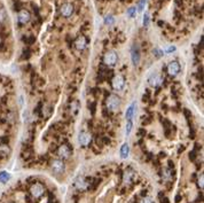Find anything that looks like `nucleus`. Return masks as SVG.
<instances>
[{"label":"nucleus","mask_w":204,"mask_h":203,"mask_svg":"<svg viewBox=\"0 0 204 203\" xmlns=\"http://www.w3.org/2000/svg\"><path fill=\"white\" fill-rule=\"evenodd\" d=\"M107 106H108V109H109V110L117 111L119 109V106H120V99H119L117 95H110V96L108 98Z\"/></svg>","instance_id":"f257e3e1"},{"label":"nucleus","mask_w":204,"mask_h":203,"mask_svg":"<svg viewBox=\"0 0 204 203\" xmlns=\"http://www.w3.org/2000/svg\"><path fill=\"white\" fill-rule=\"evenodd\" d=\"M44 192H45V188H44V186L41 184H33L31 186V188H30V194H31V196L33 199L41 197Z\"/></svg>","instance_id":"f03ea898"},{"label":"nucleus","mask_w":204,"mask_h":203,"mask_svg":"<svg viewBox=\"0 0 204 203\" xmlns=\"http://www.w3.org/2000/svg\"><path fill=\"white\" fill-rule=\"evenodd\" d=\"M117 60H118V56H117V54H116L113 51L107 52L104 57H103V62H104L107 66H109V67L115 66V64L117 63Z\"/></svg>","instance_id":"7ed1b4c3"},{"label":"nucleus","mask_w":204,"mask_h":203,"mask_svg":"<svg viewBox=\"0 0 204 203\" xmlns=\"http://www.w3.org/2000/svg\"><path fill=\"white\" fill-rule=\"evenodd\" d=\"M51 167L53 170V172H55L56 174H61L64 172V169H65V165L63 163L62 160H54L51 164Z\"/></svg>","instance_id":"20e7f679"},{"label":"nucleus","mask_w":204,"mask_h":203,"mask_svg":"<svg viewBox=\"0 0 204 203\" xmlns=\"http://www.w3.org/2000/svg\"><path fill=\"white\" fill-rule=\"evenodd\" d=\"M57 155L60 156V158L67 160L71 155V149H70V147L68 145H62V146H60L58 149H57Z\"/></svg>","instance_id":"39448f33"},{"label":"nucleus","mask_w":204,"mask_h":203,"mask_svg":"<svg viewBox=\"0 0 204 203\" xmlns=\"http://www.w3.org/2000/svg\"><path fill=\"white\" fill-rule=\"evenodd\" d=\"M90 180H91V179H90ZM90 180H86L85 178L79 177V178H77L76 181H74V187H76L77 189H79V190H85V189H87V188L90 187Z\"/></svg>","instance_id":"423d86ee"},{"label":"nucleus","mask_w":204,"mask_h":203,"mask_svg":"<svg viewBox=\"0 0 204 203\" xmlns=\"http://www.w3.org/2000/svg\"><path fill=\"white\" fill-rule=\"evenodd\" d=\"M179 71H180V64L177 61H172V62L168 63V66H167V73H168L170 76L174 77V76H177V75L179 74Z\"/></svg>","instance_id":"0eeeda50"},{"label":"nucleus","mask_w":204,"mask_h":203,"mask_svg":"<svg viewBox=\"0 0 204 203\" xmlns=\"http://www.w3.org/2000/svg\"><path fill=\"white\" fill-rule=\"evenodd\" d=\"M124 85H125L124 77H122V76H115L113 77V79H112V87L115 90L120 91V90H123Z\"/></svg>","instance_id":"6e6552de"},{"label":"nucleus","mask_w":204,"mask_h":203,"mask_svg":"<svg viewBox=\"0 0 204 203\" xmlns=\"http://www.w3.org/2000/svg\"><path fill=\"white\" fill-rule=\"evenodd\" d=\"M74 13V6L69 2H65L61 6V14L64 16V17H69L71 16Z\"/></svg>","instance_id":"1a4fd4ad"},{"label":"nucleus","mask_w":204,"mask_h":203,"mask_svg":"<svg viewBox=\"0 0 204 203\" xmlns=\"http://www.w3.org/2000/svg\"><path fill=\"white\" fill-rule=\"evenodd\" d=\"M78 140H79V144H80L81 146H87V145H90V142H91V140H92V137H91V134L87 133V132H81V133H79V135H78Z\"/></svg>","instance_id":"9d476101"},{"label":"nucleus","mask_w":204,"mask_h":203,"mask_svg":"<svg viewBox=\"0 0 204 203\" xmlns=\"http://www.w3.org/2000/svg\"><path fill=\"white\" fill-rule=\"evenodd\" d=\"M134 177H135V172L133 170H131V169L126 170L124 172V176H123V183L125 185H130L133 181Z\"/></svg>","instance_id":"9b49d317"},{"label":"nucleus","mask_w":204,"mask_h":203,"mask_svg":"<svg viewBox=\"0 0 204 203\" xmlns=\"http://www.w3.org/2000/svg\"><path fill=\"white\" fill-rule=\"evenodd\" d=\"M86 45H87V39L84 37V36H80L76 39L74 41V46L78 51H84L86 48Z\"/></svg>","instance_id":"f8f14e48"},{"label":"nucleus","mask_w":204,"mask_h":203,"mask_svg":"<svg viewBox=\"0 0 204 203\" xmlns=\"http://www.w3.org/2000/svg\"><path fill=\"white\" fill-rule=\"evenodd\" d=\"M148 82H149V84H150V86L156 87V86H159V85L162 84L163 78H162V77H161L158 74H154V75H151V76L149 77Z\"/></svg>","instance_id":"ddd939ff"},{"label":"nucleus","mask_w":204,"mask_h":203,"mask_svg":"<svg viewBox=\"0 0 204 203\" xmlns=\"http://www.w3.org/2000/svg\"><path fill=\"white\" fill-rule=\"evenodd\" d=\"M31 19V16H30V13L28 12V10H25V9H21L19 12V22L21 24H25V23H28L29 21Z\"/></svg>","instance_id":"4468645a"},{"label":"nucleus","mask_w":204,"mask_h":203,"mask_svg":"<svg viewBox=\"0 0 204 203\" xmlns=\"http://www.w3.org/2000/svg\"><path fill=\"white\" fill-rule=\"evenodd\" d=\"M10 153V148L7 146V144H1L0 145V160L6 158Z\"/></svg>","instance_id":"2eb2a0df"},{"label":"nucleus","mask_w":204,"mask_h":203,"mask_svg":"<svg viewBox=\"0 0 204 203\" xmlns=\"http://www.w3.org/2000/svg\"><path fill=\"white\" fill-rule=\"evenodd\" d=\"M131 56H132V62L134 66H138L140 62V53L138 51V48H132L131 51Z\"/></svg>","instance_id":"dca6fc26"},{"label":"nucleus","mask_w":204,"mask_h":203,"mask_svg":"<svg viewBox=\"0 0 204 203\" xmlns=\"http://www.w3.org/2000/svg\"><path fill=\"white\" fill-rule=\"evenodd\" d=\"M135 102H132V105H131L130 107L127 108V110H126V114H125V117H126V119L127 121H132V118H133V116H134V112H135Z\"/></svg>","instance_id":"f3484780"},{"label":"nucleus","mask_w":204,"mask_h":203,"mask_svg":"<svg viewBox=\"0 0 204 203\" xmlns=\"http://www.w3.org/2000/svg\"><path fill=\"white\" fill-rule=\"evenodd\" d=\"M130 154V146L127 144H124L120 148V157L122 158H127Z\"/></svg>","instance_id":"a211bd4d"},{"label":"nucleus","mask_w":204,"mask_h":203,"mask_svg":"<svg viewBox=\"0 0 204 203\" xmlns=\"http://www.w3.org/2000/svg\"><path fill=\"white\" fill-rule=\"evenodd\" d=\"M9 179H10V174H9L7 171H2V172H0V183L5 184V183H7Z\"/></svg>","instance_id":"6ab92c4d"},{"label":"nucleus","mask_w":204,"mask_h":203,"mask_svg":"<svg viewBox=\"0 0 204 203\" xmlns=\"http://www.w3.org/2000/svg\"><path fill=\"white\" fill-rule=\"evenodd\" d=\"M51 112H52V108H51V106L46 105V106H44V107L41 108V112H40V114H42V116H45V117L47 118V117H49Z\"/></svg>","instance_id":"aec40b11"},{"label":"nucleus","mask_w":204,"mask_h":203,"mask_svg":"<svg viewBox=\"0 0 204 203\" xmlns=\"http://www.w3.org/2000/svg\"><path fill=\"white\" fill-rule=\"evenodd\" d=\"M78 108H79L78 101H74V102L70 103V112H71L74 116L77 115V112H78Z\"/></svg>","instance_id":"412c9836"},{"label":"nucleus","mask_w":204,"mask_h":203,"mask_svg":"<svg viewBox=\"0 0 204 203\" xmlns=\"http://www.w3.org/2000/svg\"><path fill=\"white\" fill-rule=\"evenodd\" d=\"M6 19H7V14H6L5 9L0 8V23H5Z\"/></svg>","instance_id":"4be33fe9"},{"label":"nucleus","mask_w":204,"mask_h":203,"mask_svg":"<svg viewBox=\"0 0 204 203\" xmlns=\"http://www.w3.org/2000/svg\"><path fill=\"white\" fill-rule=\"evenodd\" d=\"M135 14H136V8H135V7H131L130 9L127 10V15H129V17H134Z\"/></svg>","instance_id":"5701e85b"},{"label":"nucleus","mask_w":204,"mask_h":203,"mask_svg":"<svg viewBox=\"0 0 204 203\" xmlns=\"http://www.w3.org/2000/svg\"><path fill=\"white\" fill-rule=\"evenodd\" d=\"M132 121H127V123H126V135H130L131 133V130H132Z\"/></svg>","instance_id":"b1692460"},{"label":"nucleus","mask_w":204,"mask_h":203,"mask_svg":"<svg viewBox=\"0 0 204 203\" xmlns=\"http://www.w3.org/2000/svg\"><path fill=\"white\" fill-rule=\"evenodd\" d=\"M104 22H106V24H112V23H113V17H112L111 15H108V16L104 19Z\"/></svg>","instance_id":"393cba45"},{"label":"nucleus","mask_w":204,"mask_h":203,"mask_svg":"<svg viewBox=\"0 0 204 203\" xmlns=\"http://www.w3.org/2000/svg\"><path fill=\"white\" fill-rule=\"evenodd\" d=\"M35 40H36L35 37H33V36H31V37H29V38H25V40H24V41H25L26 44L31 45V44H33V43H35Z\"/></svg>","instance_id":"a878e982"},{"label":"nucleus","mask_w":204,"mask_h":203,"mask_svg":"<svg viewBox=\"0 0 204 203\" xmlns=\"http://www.w3.org/2000/svg\"><path fill=\"white\" fill-rule=\"evenodd\" d=\"M148 24H149V15L146 13L145 16H143V25L145 27H148Z\"/></svg>","instance_id":"bb28decb"},{"label":"nucleus","mask_w":204,"mask_h":203,"mask_svg":"<svg viewBox=\"0 0 204 203\" xmlns=\"http://www.w3.org/2000/svg\"><path fill=\"white\" fill-rule=\"evenodd\" d=\"M173 52H175V46H168L165 50V53H173Z\"/></svg>","instance_id":"cd10ccee"},{"label":"nucleus","mask_w":204,"mask_h":203,"mask_svg":"<svg viewBox=\"0 0 204 203\" xmlns=\"http://www.w3.org/2000/svg\"><path fill=\"white\" fill-rule=\"evenodd\" d=\"M8 137H0V145L1 144H7L8 142Z\"/></svg>","instance_id":"c85d7f7f"},{"label":"nucleus","mask_w":204,"mask_h":203,"mask_svg":"<svg viewBox=\"0 0 204 203\" xmlns=\"http://www.w3.org/2000/svg\"><path fill=\"white\" fill-rule=\"evenodd\" d=\"M140 203H152V200H151L150 197H143V199L140 201Z\"/></svg>","instance_id":"c756f323"},{"label":"nucleus","mask_w":204,"mask_h":203,"mask_svg":"<svg viewBox=\"0 0 204 203\" xmlns=\"http://www.w3.org/2000/svg\"><path fill=\"white\" fill-rule=\"evenodd\" d=\"M145 3H146V0H140V3H139V10H142V9H143Z\"/></svg>","instance_id":"7c9ffc66"},{"label":"nucleus","mask_w":204,"mask_h":203,"mask_svg":"<svg viewBox=\"0 0 204 203\" xmlns=\"http://www.w3.org/2000/svg\"><path fill=\"white\" fill-rule=\"evenodd\" d=\"M23 57H25V59H29L30 57V51L29 50H25L23 52Z\"/></svg>","instance_id":"2f4dec72"},{"label":"nucleus","mask_w":204,"mask_h":203,"mask_svg":"<svg viewBox=\"0 0 204 203\" xmlns=\"http://www.w3.org/2000/svg\"><path fill=\"white\" fill-rule=\"evenodd\" d=\"M88 109H91L92 115H94V114H95V105H94V103H91V105L88 106Z\"/></svg>","instance_id":"473e14b6"},{"label":"nucleus","mask_w":204,"mask_h":203,"mask_svg":"<svg viewBox=\"0 0 204 203\" xmlns=\"http://www.w3.org/2000/svg\"><path fill=\"white\" fill-rule=\"evenodd\" d=\"M198 186H200L201 188H203V174H201V177H200V179H198Z\"/></svg>","instance_id":"72a5a7b5"},{"label":"nucleus","mask_w":204,"mask_h":203,"mask_svg":"<svg viewBox=\"0 0 204 203\" xmlns=\"http://www.w3.org/2000/svg\"><path fill=\"white\" fill-rule=\"evenodd\" d=\"M154 54H155L156 56H159L161 54H163V52L161 53V52H159V50H157V48H156V50H154Z\"/></svg>","instance_id":"f704fd0d"},{"label":"nucleus","mask_w":204,"mask_h":203,"mask_svg":"<svg viewBox=\"0 0 204 203\" xmlns=\"http://www.w3.org/2000/svg\"><path fill=\"white\" fill-rule=\"evenodd\" d=\"M161 202H162V203H168V201H167L166 197H164V199H161Z\"/></svg>","instance_id":"c9c22d12"},{"label":"nucleus","mask_w":204,"mask_h":203,"mask_svg":"<svg viewBox=\"0 0 204 203\" xmlns=\"http://www.w3.org/2000/svg\"><path fill=\"white\" fill-rule=\"evenodd\" d=\"M3 48H5V45L3 44H0V51H3Z\"/></svg>","instance_id":"e433bc0d"},{"label":"nucleus","mask_w":204,"mask_h":203,"mask_svg":"<svg viewBox=\"0 0 204 203\" xmlns=\"http://www.w3.org/2000/svg\"><path fill=\"white\" fill-rule=\"evenodd\" d=\"M179 201H180V196H179V195H178V196H177V197H175V202H179Z\"/></svg>","instance_id":"4c0bfd02"},{"label":"nucleus","mask_w":204,"mask_h":203,"mask_svg":"<svg viewBox=\"0 0 204 203\" xmlns=\"http://www.w3.org/2000/svg\"><path fill=\"white\" fill-rule=\"evenodd\" d=\"M127 1H129V2H131V1H132V0H127Z\"/></svg>","instance_id":"58836bf2"},{"label":"nucleus","mask_w":204,"mask_h":203,"mask_svg":"<svg viewBox=\"0 0 204 203\" xmlns=\"http://www.w3.org/2000/svg\"><path fill=\"white\" fill-rule=\"evenodd\" d=\"M12 203H14V202H12Z\"/></svg>","instance_id":"ea45409f"}]
</instances>
